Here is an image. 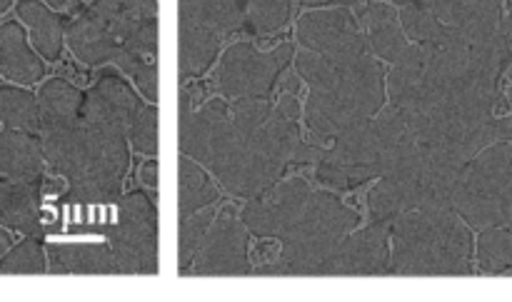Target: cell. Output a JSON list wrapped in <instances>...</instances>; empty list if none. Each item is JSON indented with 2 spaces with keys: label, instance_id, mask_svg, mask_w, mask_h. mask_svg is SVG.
<instances>
[{
  "label": "cell",
  "instance_id": "44dd1931",
  "mask_svg": "<svg viewBox=\"0 0 512 302\" xmlns=\"http://www.w3.org/2000/svg\"><path fill=\"white\" fill-rule=\"evenodd\" d=\"M40 130L63 128V125L80 120L83 110V93L65 80H50L38 95Z\"/></svg>",
  "mask_w": 512,
  "mask_h": 302
},
{
  "label": "cell",
  "instance_id": "cb8c5ba5",
  "mask_svg": "<svg viewBox=\"0 0 512 302\" xmlns=\"http://www.w3.org/2000/svg\"><path fill=\"white\" fill-rule=\"evenodd\" d=\"M473 253L485 273H505L512 268V228L503 225L483 228L478 243L473 245Z\"/></svg>",
  "mask_w": 512,
  "mask_h": 302
},
{
  "label": "cell",
  "instance_id": "5bb4252c",
  "mask_svg": "<svg viewBox=\"0 0 512 302\" xmlns=\"http://www.w3.org/2000/svg\"><path fill=\"white\" fill-rule=\"evenodd\" d=\"M390 225L373 223L355 235H345L325 260L320 275H385L390 268Z\"/></svg>",
  "mask_w": 512,
  "mask_h": 302
},
{
  "label": "cell",
  "instance_id": "8992f818",
  "mask_svg": "<svg viewBox=\"0 0 512 302\" xmlns=\"http://www.w3.org/2000/svg\"><path fill=\"white\" fill-rule=\"evenodd\" d=\"M453 210L473 228H512V143L488 145L463 168Z\"/></svg>",
  "mask_w": 512,
  "mask_h": 302
},
{
  "label": "cell",
  "instance_id": "30bf717a",
  "mask_svg": "<svg viewBox=\"0 0 512 302\" xmlns=\"http://www.w3.org/2000/svg\"><path fill=\"white\" fill-rule=\"evenodd\" d=\"M440 25L438 45H488L503 35L500 0H420Z\"/></svg>",
  "mask_w": 512,
  "mask_h": 302
},
{
  "label": "cell",
  "instance_id": "603a6c76",
  "mask_svg": "<svg viewBox=\"0 0 512 302\" xmlns=\"http://www.w3.org/2000/svg\"><path fill=\"white\" fill-rule=\"evenodd\" d=\"M0 123L5 128L25 130V133H38L40 130V110L38 98L18 88H0Z\"/></svg>",
  "mask_w": 512,
  "mask_h": 302
},
{
  "label": "cell",
  "instance_id": "7c38bea8",
  "mask_svg": "<svg viewBox=\"0 0 512 302\" xmlns=\"http://www.w3.org/2000/svg\"><path fill=\"white\" fill-rule=\"evenodd\" d=\"M193 275H248V233L233 213H223L205 233L203 243L193 255Z\"/></svg>",
  "mask_w": 512,
  "mask_h": 302
},
{
  "label": "cell",
  "instance_id": "f1b7e54d",
  "mask_svg": "<svg viewBox=\"0 0 512 302\" xmlns=\"http://www.w3.org/2000/svg\"><path fill=\"white\" fill-rule=\"evenodd\" d=\"M505 30H508V38H510V50H512V15L505 18ZM505 78H508V105L512 108V58L508 70H505Z\"/></svg>",
  "mask_w": 512,
  "mask_h": 302
},
{
  "label": "cell",
  "instance_id": "4dcf8cb0",
  "mask_svg": "<svg viewBox=\"0 0 512 302\" xmlns=\"http://www.w3.org/2000/svg\"><path fill=\"white\" fill-rule=\"evenodd\" d=\"M300 3H308V5H353V3H360V0H300Z\"/></svg>",
  "mask_w": 512,
  "mask_h": 302
},
{
  "label": "cell",
  "instance_id": "3957f363",
  "mask_svg": "<svg viewBox=\"0 0 512 302\" xmlns=\"http://www.w3.org/2000/svg\"><path fill=\"white\" fill-rule=\"evenodd\" d=\"M295 68L310 85L305 118L318 138L335 140L375 118L383 105V70L368 55L335 63L303 50Z\"/></svg>",
  "mask_w": 512,
  "mask_h": 302
},
{
  "label": "cell",
  "instance_id": "d6986e66",
  "mask_svg": "<svg viewBox=\"0 0 512 302\" xmlns=\"http://www.w3.org/2000/svg\"><path fill=\"white\" fill-rule=\"evenodd\" d=\"M18 18L28 25L30 40H33L35 50H38L45 60H58L65 33L63 18L55 15L53 10H50L48 5L40 3V0H20Z\"/></svg>",
  "mask_w": 512,
  "mask_h": 302
},
{
  "label": "cell",
  "instance_id": "4fadbf2b",
  "mask_svg": "<svg viewBox=\"0 0 512 302\" xmlns=\"http://www.w3.org/2000/svg\"><path fill=\"white\" fill-rule=\"evenodd\" d=\"M143 108L145 105L135 98L133 88L123 78H118L115 73H103L98 83L90 88V93L83 95L80 118L95 128L128 138L130 128L143 113Z\"/></svg>",
  "mask_w": 512,
  "mask_h": 302
},
{
  "label": "cell",
  "instance_id": "7402d4cb",
  "mask_svg": "<svg viewBox=\"0 0 512 302\" xmlns=\"http://www.w3.org/2000/svg\"><path fill=\"white\" fill-rule=\"evenodd\" d=\"M218 203L215 183L198 168L193 158L185 155L178 165V208L180 215L198 213Z\"/></svg>",
  "mask_w": 512,
  "mask_h": 302
},
{
  "label": "cell",
  "instance_id": "2e32d148",
  "mask_svg": "<svg viewBox=\"0 0 512 302\" xmlns=\"http://www.w3.org/2000/svg\"><path fill=\"white\" fill-rule=\"evenodd\" d=\"M50 270L53 273H80V275H113L120 273L110 245L95 243H63L50 245Z\"/></svg>",
  "mask_w": 512,
  "mask_h": 302
},
{
  "label": "cell",
  "instance_id": "e575fe53",
  "mask_svg": "<svg viewBox=\"0 0 512 302\" xmlns=\"http://www.w3.org/2000/svg\"><path fill=\"white\" fill-rule=\"evenodd\" d=\"M10 3H13V0H0V15H3L5 13V8H8V5Z\"/></svg>",
  "mask_w": 512,
  "mask_h": 302
},
{
  "label": "cell",
  "instance_id": "ac0fdd59",
  "mask_svg": "<svg viewBox=\"0 0 512 302\" xmlns=\"http://www.w3.org/2000/svg\"><path fill=\"white\" fill-rule=\"evenodd\" d=\"M38 223V183L0 180V225L20 233H35Z\"/></svg>",
  "mask_w": 512,
  "mask_h": 302
},
{
  "label": "cell",
  "instance_id": "d590c367",
  "mask_svg": "<svg viewBox=\"0 0 512 302\" xmlns=\"http://www.w3.org/2000/svg\"><path fill=\"white\" fill-rule=\"evenodd\" d=\"M390 3H403V5H410V3H415V0H390Z\"/></svg>",
  "mask_w": 512,
  "mask_h": 302
},
{
  "label": "cell",
  "instance_id": "8d00e7d4",
  "mask_svg": "<svg viewBox=\"0 0 512 302\" xmlns=\"http://www.w3.org/2000/svg\"><path fill=\"white\" fill-rule=\"evenodd\" d=\"M505 3H508V10H510V15H512V0H505Z\"/></svg>",
  "mask_w": 512,
  "mask_h": 302
},
{
  "label": "cell",
  "instance_id": "836d02e7",
  "mask_svg": "<svg viewBox=\"0 0 512 302\" xmlns=\"http://www.w3.org/2000/svg\"><path fill=\"white\" fill-rule=\"evenodd\" d=\"M50 5H55V8H70V5H75L78 0H48Z\"/></svg>",
  "mask_w": 512,
  "mask_h": 302
},
{
  "label": "cell",
  "instance_id": "1f68e13d",
  "mask_svg": "<svg viewBox=\"0 0 512 302\" xmlns=\"http://www.w3.org/2000/svg\"><path fill=\"white\" fill-rule=\"evenodd\" d=\"M118 3L135 5V8H158V0H118Z\"/></svg>",
  "mask_w": 512,
  "mask_h": 302
},
{
  "label": "cell",
  "instance_id": "d4e9b609",
  "mask_svg": "<svg viewBox=\"0 0 512 302\" xmlns=\"http://www.w3.org/2000/svg\"><path fill=\"white\" fill-rule=\"evenodd\" d=\"M290 0H245V23L250 33L268 35L288 23Z\"/></svg>",
  "mask_w": 512,
  "mask_h": 302
},
{
  "label": "cell",
  "instance_id": "52a82bcc",
  "mask_svg": "<svg viewBox=\"0 0 512 302\" xmlns=\"http://www.w3.org/2000/svg\"><path fill=\"white\" fill-rule=\"evenodd\" d=\"M245 23V0H180V75L203 73L225 35Z\"/></svg>",
  "mask_w": 512,
  "mask_h": 302
},
{
  "label": "cell",
  "instance_id": "484cf974",
  "mask_svg": "<svg viewBox=\"0 0 512 302\" xmlns=\"http://www.w3.org/2000/svg\"><path fill=\"white\" fill-rule=\"evenodd\" d=\"M213 220H215L213 208L180 215V268H183V273L185 268L193 263L195 250L200 248V243H203L205 233H208V228L213 225Z\"/></svg>",
  "mask_w": 512,
  "mask_h": 302
},
{
  "label": "cell",
  "instance_id": "ffe728a7",
  "mask_svg": "<svg viewBox=\"0 0 512 302\" xmlns=\"http://www.w3.org/2000/svg\"><path fill=\"white\" fill-rule=\"evenodd\" d=\"M365 23H368L370 45H373L378 58L395 65L410 50L408 35H405L403 25H400L398 15H395V10L390 5H370L368 15H365Z\"/></svg>",
  "mask_w": 512,
  "mask_h": 302
},
{
  "label": "cell",
  "instance_id": "9a60e30c",
  "mask_svg": "<svg viewBox=\"0 0 512 302\" xmlns=\"http://www.w3.org/2000/svg\"><path fill=\"white\" fill-rule=\"evenodd\" d=\"M43 145L25 130H0V175L10 180L38 183L43 173Z\"/></svg>",
  "mask_w": 512,
  "mask_h": 302
},
{
  "label": "cell",
  "instance_id": "5b68a950",
  "mask_svg": "<svg viewBox=\"0 0 512 302\" xmlns=\"http://www.w3.org/2000/svg\"><path fill=\"white\" fill-rule=\"evenodd\" d=\"M388 273L468 275L473 235L455 210H410L390 223Z\"/></svg>",
  "mask_w": 512,
  "mask_h": 302
},
{
  "label": "cell",
  "instance_id": "83f0119b",
  "mask_svg": "<svg viewBox=\"0 0 512 302\" xmlns=\"http://www.w3.org/2000/svg\"><path fill=\"white\" fill-rule=\"evenodd\" d=\"M128 140L135 145V150L145 155H158V110L153 105H145L143 113L130 128Z\"/></svg>",
  "mask_w": 512,
  "mask_h": 302
},
{
  "label": "cell",
  "instance_id": "8fae6325",
  "mask_svg": "<svg viewBox=\"0 0 512 302\" xmlns=\"http://www.w3.org/2000/svg\"><path fill=\"white\" fill-rule=\"evenodd\" d=\"M298 40L320 58L345 63L365 55V38L348 10H315L300 18Z\"/></svg>",
  "mask_w": 512,
  "mask_h": 302
},
{
  "label": "cell",
  "instance_id": "9c48e42d",
  "mask_svg": "<svg viewBox=\"0 0 512 302\" xmlns=\"http://www.w3.org/2000/svg\"><path fill=\"white\" fill-rule=\"evenodd\" d=\"M290 58H293V45L288 43L268 53L250 43H235L220 63V93L238 100L268 98Z\"/></svg>",
  "mask_w": 512,
  "mask_h": 302
},
{
  "label": "cell",
  "instance_id": "ba28073f",
  "mask_svg": "<svg viewBox=\"0 0 512 302\" xmlns=\"http://www.w3.org/2000/svg\"><path fill=\"white\" fill-rule=\"evenodd\" d=\"M108 245L120 273H158V213L148 195L133 193L120 200Z\"/></svg>",
  "mask_w": 512,
  "mask_h": 302
},
{
  "label": "cell",
  "instance_id": "e0dca14e",
  "mask_svg": "<svg viewBox=\"0 0 512 302\" xmlns=\"http://www.w3.org/2000/svg\"><path fill=\"white\" fill-rule=\"evenodd\" d=\"M0 73L13 83H38L43 78V63L35 58L25 30L18 23L0 25Z\"/></svg>",
  "mask_w": 512,
  "mask_h": 302
},
{
  "label": "cell",
  "instance_id": "f546056e",
  "mask_svg": "<svg viewBox=\"0 0 512 302\" xmlns=\"http://www.w3.org/2000/svg\"><path fill=\"white\" fill-rule=\"evenodd\" d=\"M143 183L148 188H158V163H153V160L143 168Z\"/></svg>",
  "mask_w": 512,
  "mask_h": 302
},
{
  "label": "cell",
  "instance_id": "6da1fadb",
  "mask_svg": "<svg viewBox=\"0 0 512 302\" xmlns=\"http://www.w3.org/2000/svg\"><path fill=\"white\" fill-rule=\"evenodd\" d=\"M180 150L203 163L230 193L258 198L273 188L288 165L320 163L325 150L300 143L298 105L290 95L238 100L233 108L210 100L200 110L183 95L180 110Z\"/></svg>",
  "mask_w": 512,
  "mask_h": 302
},
{
  "label": "cell",
  "instance_id": "7a4b0ae2",
  "mask_svg": "<svg viewBox=\"0 0 512 302\" xmlns=\"http://www.w3.org/2000/svg\"><path fill=\"white\" fill-rule=\"evenodd\" d=\"M243 223L258 238L280 240V260L268 275H320L340 240L353 233L358 213L318 193L305 180L275 183L243 210Z\"/></svg>",
  "mask_w": 512,
  "mask_h": 302
},
{
  "label": "cell",
  "instance_id": "4316f807",
  "mask_svg": "<svg viewBox=\"0 0 512 302\" xmlns=\"http://www.w3.org/2000/svg\"><path fill=\"white\" fill-rule=\"evenodd\" d=\"M45 273V253L38 240H23L5 258H0V275Z\"/></svg>",
  "mask_w": 512,
  "mask_h": 302
},
{
  "label": "cell",
  "instance_id": "277c9868",
  "mask_svg": "<svg viewBox=\"0 0 512 302\" xmlns=\"http://www.w3.org/2000/svg\"><path fill=\"white\" fill-rule=\"evenodd\" d=\"M40 133L43 155L55 173L70 183V200L108 203L118 198L123 175L128 170V138L95 128L83 118Z\"/></svg>",
  "mask_w": 512,
  "mask_h": 302
},
{
  "label": "cell",
  "instance_id": "d6a6232c",
  "mask_svg": "<svg viewBox=\"0 0 512 302\" xmlns=\"http://www.w3.org/2000/svg\"><path fill=\"white\" fill-rule=\"evenodd\" d=\"M8 248H10V235L5 233V230H0V258H3Z\"/></svg>",
  "mask_w": 512,
  "mask_h": 302
}]
</instances>
